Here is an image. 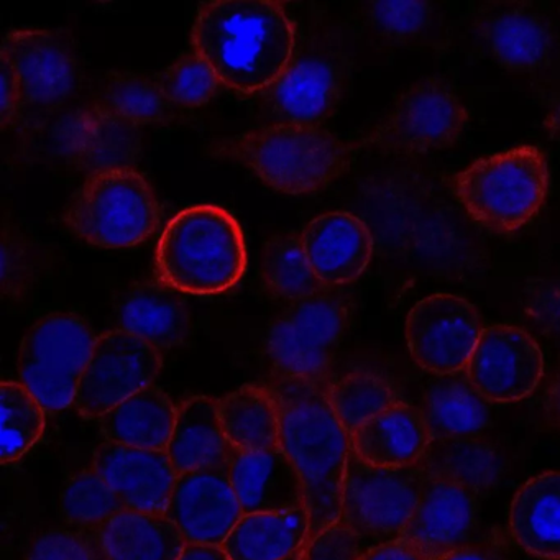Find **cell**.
<instances>
[{
    "label": "cell",
    "mask_w": 560,
    "mask_h": 560,
    "mask_svg": "<svg viewBox=\"0 0 560 560\" xmlns=\"http://www.w3.org/2000/svg\"><path fill=\"white\" fill-rule=\"evenodd\" d=\"M265 385L280 412V447L300 471L306 490L313 539L339 523L350 435L330 406L329 378L271 373Z\"/></svg>",
    "instance_id": "6da1fadb"
},
{
    "label": "cell",
    "mask_w": 560,
    "mask_h": 560,
    "mask_svg": "<svg viewBox=\"0 0 560 560\" xmlns=\"http://www.w3.org/2000/svg\"><path fill=\"white\" fill-rule=\"evenodd\" d=\"M192 47L224 86L264 93L293 63L296 27L280 2L221 0L201 5Z\"/></svg>",
    "instance_id": "7a4b0ae2"
},
{
    "label": "cell",
    "mask_w": 560,
    "mask_h": 560,
    "mask_svg": "<svg viewBox=\"0 0 560 560\" xmlns=\"http://www.w3.org/2000/svg\"><path fill=\"white\" fill-rule=\"evenodd\" d=\"M359 150V143L323 127L280 122L222 137L208 152L241 163L275 191L303 196L323 191L346 175Z\"/></svg>",
    "instance_id": "3957f363"
},
{
    "label": "cell",
    "mask_w": 560,
    "mask_h": 560,
    "mask_svg": "<svg viewBox=\"0 0 560 560\" xmlns=\"http://www.w3.org/2000/svg\"><path fill=\"white\" fill-rule=\"evenodd\" d=\"M155 268L159 280L178 293L214 296L232 290L247 268L241 224L219 206L186 208L162 232Z\"/></svg>",
    "instance_id": "277c9868"
},
{
    "label": "cell",
    "mask_w": 560,
    "mask_h": 560,
    "mask_svg": "<svg viewBox=\"0 0 560 560\" xmlns=\"http://www.w3.org/2000/svg\"><path fill=\"white\" fill-rule=\"evenodd\" d=\"M452 185L475 222L497 234H513L546 202L549 168L537 147H514L471 163L452 178Z\"/></svg>",
    "instance_id": "5b68a950"
},
{
    "label": "cell",
    "mask_w": 560,
    "mask_h": 560,
    "mask_svg": "<svg viewBox=\"0 0 560 560\" xmlns=\"http://www.w3.org/2000/svg\"><path fill=\"white\" fill-rule=\"evenodd\" d=\"M155 192L136 168L107 170L84 179L63 211L71 234L100 248L143 244L159 228Z\"/></svg>",
    "instance_id": "8992f818"
},
{
    "label": "cell",
    "mask_w": 560,
    "mask_h": 560,
    "mask_svg": "<svg viewBox=\"0 0 560 560\" xmlns=\"http://www.w3.org/2000/svg\"><path fill=\"white\" fill-rule=\"evenodd\" d=\"M353 301L337 288L288 304L268 327L265 352L275 375L329 378L337 347L352 317Z\"/></svg>",
    "instance_id": "52a82bcc"
},
{
    "label": "cell",
    "mask_w": 560,
    "mask_h": 560,
    "mask_svg": "<svg viewBox=\"0 0 560 560\" xmlns=\"http://www.w3.org/2000/svg\"><path fill=\"white\" fill-rule=\"evenodd\" d=\"M467 124V107L451 84L425 78L406 88L385 117L357 143L386 155H424L454 147Z\"/></svg>",
    "instance_id": "ba28073f"
},
{
    "label": "cell",
    "mask_w": 560,
    "mask_h": 560,
    "mask_svg": "<svg viewBox=\"0 0 560 560\" xmlns=\"http://www.w3.org/2000/svg\"><path fill=\"white\" fill-rule=\"evenodd\" d=\"M97 337L80 316L48 314L34 324L19 350L22 385L48 412L73 405Z\"/></svg>",
    "instance_id": "9c48e42d"
},
{
    "label": "cell",
    "mask_w": 560,
    "mask_h": 560,
    "mask_svg": "<svg viewBox=\"0 0 560 560\" xmlns=\"http://www.w3.org/2000/svg\"><path fill=\"white\" fill-rule=\"evenodd\" d=\"M422 480L424 471L419 465L373 467L350 448L337 524L360 540L398 539L415 510Z\"/></svg>",
    "instance_id": "30bf717a"
},
{
    "label": "cell",
    "mask_w": 560,
    "mask_h": 560,
    "mask_svg": "<svg viewBox=\"0 0 560 560\" xmlns=\"http://www.w3.org/2000/svg\"><path fill=\"white\" fill-rule=\"evenodd\" d=\"M0 58L8 61L18 80L21 114L54 113L71 100L80 84L77 45L67 31H12L4 38Z\"/></svg>",
    "instance_id": "8fae6325"
},
{
    "label": "cell",
    "mask_w": 560,
    "mask_h": 560,
    "mask_svg": "<svg viewBox=\"0 0 560 560\" xmlns=\"http://www.w3.org/2000/svg\"><path fill=\"white\" fill-rule=\"evenodd\" d=\"M162 353L127 330L97 337L81 378L74 408L84 418H103L136 393L152 386L162 370Z\"/></svg>",
    "instance_id": "7c38bea8"
},
{
    "label": "cell",
    "mask_w": 560,
    "mask_h": 560,
    "mask_svg": "<svg viewBox=\"0 0 560 560\" xmlns=\"http://www.w3.org/2000/svg\"><path fill=\"white\" fill-rule=\"evenodd\" d=\"M483 327L477 307L455 294L418 301L406 317V342L412 360L432 375L464 372Z\"/></svg>",
    "instance_id": "4fadbf2b"
},
{
    "label": "cell",
    "mask_w": 560,
    "mask_h": 560,
    "mask_svg": "<svg viewBox=\"0 0 560 560\" xmlns=\"http://www.w3.org/2000/svg\"><path fill=\"white\" fill-rule=\"evenodd\" d=\"M465 375L491 405L521 401L542 378V352L526 330L498 324L481 332Z\"/></svg>",
    "instance_id": "5bb4252c"
},
{
    "label": "cell",
    "mask_w": 560,
    "mask_h": 560,
    "mask_svg": "<svg viewBox=\"0 0 560 560\" xmlns=\"http://www.w3.org/2000/svg\"><path fill=\"white\" fill-rule=\"evenodd\" d=\"M165 516L186 544L224 546L245 516L231 480V467L199 468L178 475Z\"/></svg>",
    "instance_id": "9a60e30c"
},
{
    "label": "cell",
    "mask_w": 560,
    "mask_h": 560,
    "mask_svg": "<svg viewBox=\"0 0 560 560\" xmlns=\"http://www.w3.org/2000/svg\"><path fill=\"white\" fill-rule=\"evenodd\" d=\"M480 497L462 485L424 474L402 539L439 560L470 542L478 524Z\"/></svg>",
    "instance_id": "2e32d148"
},
{
    "label": "cell",
    "mask_w": 560,
    "mask_h": 560,
    "mask_svg": "<svg viewBox=\"0 0 560 560\" xmlns=\"http://www.w3.org/2000/svg\"><path fill=\"white\" fill-rule=\"evenodd\" d=\"M346 90V71L336 58L311 55L290 65L264 91V101L281 124L319 127L332 116Z\"/></svg>",
    "instance_id": "e0dca14e"
},
{
    "label": "cell",
    "mask_w": 560,
    "mask_h": 560,
    "mask_svg": "<svg viewBox=\"0 0 560 560\" xmlns=\"http://www.w3.org/2000/svg\"><path fill=\"white\" fill-rule=\"evenodd\" d=\"M94 470L113 488L126 510L165 514L178 474L166 452L104 441Z\"/></svg>",
    "instance_id": "ac0fdd59"
},
{
    "label": "cell",
    "mask_w": 560,
    "mask_h": 560,
    "mask_svg": "<svg viewBox=\"0 0 560 560\" xmlns=\"http://www.w3.org/2000/svg\"><path fill=\"white\" fill-rule=\"evenodd\" d=\"M304 254L324 288H340L362 277L373 255L369 225L346 211L317 215L301 232Z\"/></svg>",
    "instance_id": "d6986e66"
},
{
    "label": "cell",
    "mask_w": 560,
    "mask_h": 560,
    "mask_svg": "<svg viewBox=\"0 0 560 560\" xmlns=\"http://www.w3.org/2000/svg\"><path fill=\"white\" fill-rule=\"evenodd\" d=\"M475 27L488 54L506 70H537L552 54V28L530 4L483 5Z\"/></svg>",
    "instance_id": "ffe728a7"
},
{
    "label": "cell",
    "mask_w": 560,
    "mask_h": 560,
    "mask_svg": "<svg viewBox=\"0 0 560 560\" xmlns=\"http://www.w3.org/2000/svg\"><path fill=\"white\" fill-rule=\"evenodd\" d=\"M140 127L91 103L71 117L65 152L88 176L107 170L133 168L142 156Z\"/></svg>",
    "instance_id": "44dd1931"
},
{
    "label": "cell",
    "mask_w": 560,
    "mask_h": 560,
    "mask_svg": "<svg viewBox=\"0 0 560 560\" xmlns=\"http://www.w3.org/2000/svg\"><path fill=\"white\" fill-rule=\"evenodd\" d=\"M231 480L244 514L287 513L306 508L300 471L281 447L235 452Z\"/></svg>",
    "instance_id": "7402d4cb"
},
{
    "label": "cell",
    "mask_w": 560,
    "mask_h": 560,
    "mask_svg": "<svg viewBox=\"0 0 560 560\" xmlns=\"http://www.w3.org/2000/svg\"><path fill=\"white\" fill-rule=\"evenodd\" d=\"M432 435L421 408L399 401L363 422L350 435V448L373 467H416Z\"/></svg>",
    "instance_id": "603a6c76"
},
{
    "label": "cell",
    "mask_w": 560,
    "mask_h": 560,
    "mask_svg": "<svg viewBox=\"0 0 560 560\" xmlns=\"http://www.w3.org/2000/svg\"><path fill=\"white\" fill-rule=\"evenodd\" d=\"M120 329L140 337L155 349L182 346L191 332V314L178 291L162 281H139L120 298Z\"/></svg>",
    "instance_id": "cb8c5ba5"
},
{
    "label": "cell",
    "mask_w": 560,
    "mask_h": 560,
    "mask_svg": "<svg viewBox=\"0 0 560 560\" xmlns=\"http://www.w3.org/2000/svg\"><path fill=\"white\" fill-rule=\"evenodd\" d=\"M237 448L229 442L219 418V401L196 396L179 406L168 454L176 474L199 468L231 467Z\"/></svg>",
    "instance_id": "d4e9b609"
},
{
    "label": "cell",
    "mask_w": 560,
    "mask_h": 560,
    "mask_svg": "<svg viewBox=\"0 0 560 560\" xmlns=\"http://www.w3.org/2000/svg\"><path fill=\"white\" fill-rule=\"evenodd\" d=\"M510 530L517 546L542 560H560V471L529 478L514 494Z\"/></svg>",
    "instance_id": "484cf974"
},
{
    "label": "cell",
    "mask_w": 560,
    "mask_h": 560,
    "mask_svg": "<svg viewBox=\"0 0 560 560\" xmlns=\"http://www.w3.org/2000/svg\"><path fill=\"white\" fill-rule=\"evenodd\" d=\"M88 530L109 560H178L186 547L182 530L165 514L124 510Z\"/></svg>",
    "instance_id": "4316f807"
},
{
    "label": "cell",
    "mask_w": 560,
    "mask_h": 560,
    "mask_svg": "<svg viewBox=\"0 0 560 560\" xmlns=\"http://www.w3.org/2000/svg\"><path fill=\"white\" fill-rule=\"evenodd\" d=\"M421 411L432 439L481 435L493 421V405L471 386L465 370L429 380Z\"/></svg>",
    "instance_id": "83f0119b"
},
{
    "label": "cell",
    "mask_w": 560,
    "mask_h": 560,
    "mask_svg": "<svg viewBox=\"0 0 560 560\" xmlns=\"http://www.w3.org/2000/svg\"><path fill=\"white\" fill-rule=\"evenodd\" d=\"M419 467L425 475L462 485L478 497L494 490L503 475L501 455L481 435L432 439Z\"/></svg>",
    "instance_id": "f1b7e54d"
},
{
    "label": "cell",
    "mask_w": 560,
    "mask_h": 560,
    "mask_svg": "<svg viewBox=\"0 0 560 560\" xmlns=\"http://www.w3.org/2000/svg\"><path fill=\"white\" fill-rule=\"evenodd\" d=\"M178 409L152 385L127 398L100 419L106 441L149 451H168Z\"/></svg>",
    "instance_id": "f546056e"
},
{
    "label": "cell",
    "mask_w": 560,
    "mask_h": 560,
    "mask_svg": "<svg viewBox=\"0 0 560 560\" xmlns=\"http://www.w3.org/2000/svg\"><path fill=\"white\" fill-rule=\"evenodd\" d=\"M311 539L306 508L287 513L245 514L224 542L231 560H283Z\"/></svg>",
    "instance_id": "4dcf8cb0"
},
{
    "label": "cell",
    "mask_w": 560,
    "mask_h": 560,
    "mask_svg": "<svg viewBox=\"0 0 560 560\" xmlns=\"http://www.w3.org/2000/svg\"><path fill=\"white\" fill-rule=\"evenodd\" d=\"M222 431L238 452L280 447V412L267 385H245L219 401Z\"/></svg>",
    "instance_id": "1f68e13d"
},
{
    "label": "cell",
    "mask_w": 560,
    "mask_h": 560,
    "mask_svg": "<svg viewBox=\"0 0 560 560\" xmlns=\"http://www.w3.org/2000/svg\"><path fill=\"white\" fill-rule=\"evenodd\" d=\"M96 104L136 126L170 124L179 119V107L166 100L156 78L132 71H110L104 78Z\"/></svg>",
    "instance_id": "d6a6232c"
},
{
    "label": "cell",
    "mask_w": 560,
    "mask_h": 560,
    "mask_svg": "<svg viewBox=\"0 0 560 560\" xmlns=\"http://www.w3.org/2000/svg\"><path fill=\"white\" fill-rule=\"evenodd\" d=\"M261 278L268 293L288 304L324 290L304 254L301 234L296 232H281L268 238L261 254Z\"/></svg>",
    "instance_id": "836d02e7"
},
{
    "label": "cell",
    "mask_w": 560,
    "mask_h": 560,
    "mask_svg": "<svg viewBox=\"0 0 560 560\" xmlns=\"http://www.w3.org/2000/svg\"><path fill=\"white\" fill-rule=\"evenodd\" d=\"M329 401L347 434L401 401L388 380L370 372H352L332 382Z\"/></svg>",
    "instance_id": "e575fe53"
},
{
    "label": "cell",
    "mask_w": 560,
    "mask_h": 560,
    "mask_svg": "<svg viewBox=\"0 0 560 560\" xmlns=\"http://www.w3.org/2000/svg\"><path fill=\"white\" fill-rule=\"evenodd\" d=\"M2 438L0 462L8 465L24 457L45 429V409L22 383L4 382L0 386Z\"/></svg>",
    "instance_id": "d590c367"
},
{
    "label": "cell",
    "mask_w": 560,
    "mask_h": 560,
    "mask_svg": "<svg viewBox=\"0 0 560 560\" xmlns=\"http://www.w3.org/2000/svg\"><path fill=\"white\" fill-rule=\"evenodd\" d=\"M124 510L120 498L94 468L74 475L61 494L63 516L81 530L94 529Z\"/></svg>",
    "instance_id": "8d00e7d4"
},
{
    "label": "cell",
    "mask_w": 560,
    "mask_h": 560,
    "mask_svg": "<svg viewBox=\"0 0 560 560\" xmlns=\"http://www.w3.org/2000/svg\"><path fill=\"white\" fill-rule=\"evenodd\" d=\"M372 27L383 38L396 44H418L425 40L435 27V5L416 0H395V2H372L366 8Z\"/></svg>",
    "instance_id": "74e56055"
},
{
    "label": "cell",
    "mask_w": 560,
    "mask_h": 560,
    "mask_svg": "<svg viewBox=\"0 0 560 560\" xmlns=\"http://www.w3.org/2000/svg\"><path fill=\"white\" fill-rule=\"evenodd\" d=\"M160 90L179 109L206 106L222 86L198 54H185L156 77Z\"/></svg>",
    "instance_id": "f35d334b"
},
{
    "label": "cell",
    "mask_w": 560,
    "mask_h": 560,
    "mask_svg": "<svg viewBox=\"0 0 560 560\" xmlns=\"http://www.w3.org/2000/svg\"><path fill=\"white\" fill-rule=\"evenodd\" d=\"M42 260L37 248L15 225L4 219L2 225V294L22 300L37 280Z\"/></svg>",
    "instance_id": "ab89813d"
},
{
    "label": "cell",
    "mask_w": 560,
    "mask_h": 560,
    "mask_svg": "<svg viewBox=\"0 0 560 560\" xmlns=\"http://www.w3.org/2000/svg\"><path fill=\"white\" fill-rule=\"evenodd\" d=\"M25 560H109L93 530L54 529L42 534Z\"/></svg>",
    "instance_id": "60d3db41"
},
{
    "label": "cell",
    "mask_w": 560,
    "mask_h": 560,
    "mask_svg": "<svg viewBox=\"0 0 560 560\" xmlns=\"http://www.w3.org/2000/svg\"><path fill=\"white\" fill-rule=\"evenodd\" d=\"M523 307L530 323L560 342V278H533L523 290Z\"/></svg>",
    "instance_id": "b9f144b4"
},
{
    "label": "cell",
    "mask_w": 560,
    "mask_h": 560,
    "mask_svg": "<svg viewBox=\"0 0 560 560\" xmlns=\"http://www.w3.org/2000/svg\"><path fill=\"white\" fill-rule=\"evenodd\" d=\"M362 553V540L336 524L306 544L304 560H359Z\"/></svg>",
    "instance_id": "7bdbcfd3"
},
{
    "label": "cell",
    "mask_w": 560,
    "mask_h": 560,
    "mask_svg": "<svg viewBox=\"0 0 560 560\" xmlns=\"http://www.w3.org/2000/svg\"><path fill=\"white\" fill-rule=\"evenodd\" d=\"M0 88H2V104H0V126L8 129L14 126L21 114V91L14 71L4 58H0Z\"/></svg>",
    "instance_id": "ee69618b"
},
{
    "label": "cell",
    "mask_w": 560,
    "mask_h": 560,
    "mask_svg": "<svg viewBox=\"0 0 560 560\" xmlns=\"http://www.w3.org/2000/svg\"><path fill=\"white\" fill-rule=\"evenodd\" d=\"M439 560H511V556L500 537H490L465 544Z\"/></svg>",
    "instance_id": "f6af8a7d"
},
{
    "label": "cell",
    "mask_w": 560,
    "mask_h": 560,
    "mask_svg": "<svg viewBox=\"0 0 560 560\" xmlns=\"http://www.w3.org/2000/svg\"><path fill=\"white\" fill-rule=\"evenodd\" d=\"M359 560H434L409 540L398 537L388 542L378 544L362 553Z\"/></svg>",
    "instance_id": "bcb514c9"
},
{
    "label": "cell",
    "mask_w": 560,
    "mask_h": 560,
    "mask_svg": "<svg viewBox=\"0 0 560 560\" xmlns=\"http://www.w3.org/2000/svg\"><path fill=\"white\" fill-rule=\"evenodd\" d=\"M544 412H546L547 421L553 428L560 429V369L557 370L556 376L549 383L546 399H544Z\"/></svg>",
    "instance_id": "7dc6e473"
},
{
    "label": "cell",
    "mask_w": 560,
    "mask_h": 560,
    "mask_svg": "<svg viewBox=\"0 0 560 560\" xmlns=\"http://www.w3.org/2000/svg\"><path fill=\"white\" fill-rule=\"evenodd\" d=\"M178 560H231L222 546L209 544H186Z\"/></svg>",
    "instance_id": "c3c4849f"
},
{
    "label": "cell",
    "mask_w": 560,
    "mask_h": 560,
    "mask_svg": "<svg viewBox=\"0 0 560 560\" xmlns=\"http://www.w3.org/2000/svg\"><path fill=\"white\" fill-rule=\"evenodd\" d=\"M544 130H546L549 139L560 142V91L547 107L546 117H544Z\"/></svg>",
    "instance_id": "681fc988"
},
{
    "label": "cell",
    "mask_w": 560,
    "mask_h": 560,
    "mask_svg": "<svg viewBox=\"0 0 560 560\" xmlns=\"http://www.w3.org/2000/svg\"><path fill=\"white\" fill-rule=\"evenodd\" d=\"M304 550H306V547H303V549L298 550L293 556L287 557V559L283 560H304Z\"/></svg>",
    "instance_id": "f907efd6"
}]
</instances>
